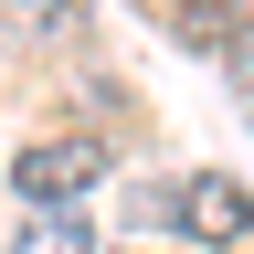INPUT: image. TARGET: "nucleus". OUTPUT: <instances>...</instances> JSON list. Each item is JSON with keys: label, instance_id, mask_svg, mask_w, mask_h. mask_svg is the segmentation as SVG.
Returning a JSON list of instances; mask_svg holds the SVG:
<instances>
[{"label": "nucleus", "instance_id": "nucleus-4", "mask_svg": "<svg viewBox=\"0 0 254 254\" xmlns=\"http://www.w3.org/2000/svg\"><path fill=\"white\" fill-rule=\"evenodd\" d=\"M0 11H11V21H53V32L74 21V11H64V0H0Z\"/></svg>", "mask_w": 254, "mask_h": 254}, {"label": "nucleus", "instance_id": "nucleus-3", "mask_svg": "<svg viewBox=\"0 0 254 254\" xmlns=\"http://www.w3.org/2000/svg\"><path fill=\"white\" fill-rule=\"evenodd\" d=\"M11 254H95V233H85V212H64V201H53V212H32V222H21V244H11Z\"/></svg>", "mask_w": 254, "mask_h": 254}, {"label": "nucleus", "instance_id": "nucleus-2", "mask_svg": "<svg viewBox=\"0 0 254 254\" xmlns=\"http://www.w3.org/2000/svg\"><path fill=\"white\" fill-rule=\"evenodd\" d=\"M170 222H190V233H212V244H233L244 222H254V201H244V180L201 170V180H180V190H170Z\"/></svg>", "mask_w": 254, "mask_h": 254}, {"label": "nucleus", "instance_id": "nucleus-1", "mask_svg": "<svg viewBox=\"0 0 254 254\" xmlns=\"http://www.w3.org/2000/svg\"><path fill=\"white\" fill-rule=\"evenodd\" d=\"M106 180V138H43V148H21V201L32 212H53V201H74V190Z\"/></svg>", "mask_w": 254, "mask_h": 254}]
</instances>
